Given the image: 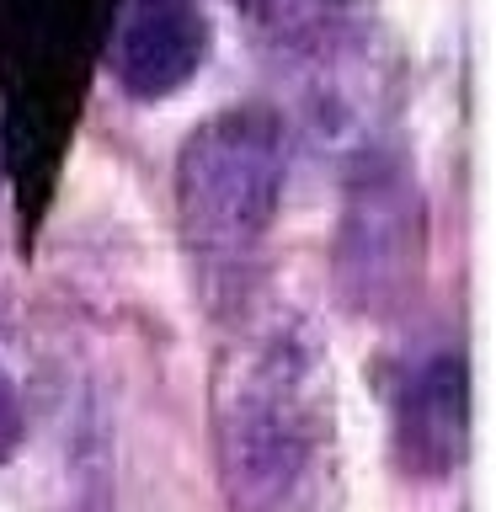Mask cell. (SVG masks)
Segmentation results:
<instances>
[{
	"label": "cell",
	"mask_w": 496,
	"mask_h": 512,
	"mask_svg": "<svg viewBox=\"0 0 496 512\" xmlns=\"http://www.w3.org/2000/svg\"><path fill=\"white\" fill-rule=\"evenodd\" d=\"M283 198V134L267 112L235 107L208 118L176 160V224L203 299L224 310L246 294L256 251Z\"/></svg>",
	"instance_id": "obj_2"
},
{
	"label": "cell",
	"mask_w": 496,
	"mask_h": 512,
	"mask_svg": "<svg viewBox=\"0 0 496 512\" xmlns=\"http://www.w3.org/2000/svg\"><path fill=\"white\" fill-rule=\"evenodd\" d=\"M395 448L400 464L416 475H448L464 464V448H470V368H464V352H438L411 374L395 411Z\"/></svg>",
	"instance_id": "obj_5"
},
{
	"label": "cell",
	"mask_w": 496,
	"mask_h": 512,
	"mask_svg": "<svg viewBox=\"0 0 496 512\" xmlns=\"http://www.w3.org/2000/svg\"><path fill=\"white\" fill-rule=\"evenodd\" d=\"M96 486L80 379L48 342L0 331V512H91Z\"/></svg>",
	"instance_id": "obj_3"
},
{
	"label": "cell",
	"mask_w": 496,
	"mask_h": 512,
	"mask_svg": "<svg viewBox=\"0 0 496 512\" xmlns=\"http://www.w3.org/2000/svg\"><path fill=\"white\" fill-rule=\"evenodd\" d=\"M214 448L230 512H336V379L310 320L272 315L219 352Z\"/></svg>",
	"instance_id": "obj_1"
},
{
	"label": "cell",
	"mask_w": 496,
	"mask_h": 512,
	"mask_svg": "<svg viewBox=\"0 0 496 512\" xmlns=\"http://www.w3.org/2000/svg\"><path fill=\"white\" fill-rule=\"evenodd\" d=\"M0 166H6V150H0Z\"/></svg>",
	"instance_id": "obj_6"
},
{
	"label": "cell",
	"mask_w": 496,
	"mask_h": 512,
	"mask_svg": "<svg viewBox=\"0 0 496 512\" xmlns=\"http://www.w3.org/2000/svg\"><path fill=\"white\" fill-rule=\"evenodd\" d=\"M208 16L192 0H128L107 43V64L128 96L182 91L208 59Z\"/></svg>",
	"instance_id": "obj_4"
}]
</instances>
